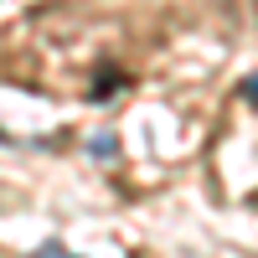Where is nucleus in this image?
<instances>
[{"label": "nucleus", "mask_w": 258, "mask_h": 258, "mask_svg": "<svg viewBox=\"0 0 258 258\" xmlns=\"http://www.w3.org/2000/svg\"><path fill=\"white\" fill-rule=\"evenodd\" d=\"M31 258H73V253H68V248H62V243H41V248H36Z\"/></svg>", "instance_id": "2"}, {"label": "nucleus", "mask_w": 258, "mask_h": 258, "mask_svg": "<svg viewBox=\"0 0 258 258\" xmlns=\"http://www.w3.org/2000/svg\"><path fill=\"white\" fill-rule=\"evenodd\" d=\"M243 98H248L253 109H258V73H253V78H243Z\"/></svg>", "instance_id": "3"}, {"label": "nucleus", "mask_w": 258, "mask_h": 258, "mask_svg": "<svg viewBox=\"0 0 258 258\" xmlns=\"http://www.w3.org/2000/svg\"><path fill=\"white\" fill-rule=\"evenodd\" d=\"M88 155H93V160H114V155H119V140L109 135V129H98V135L88 140Z\"/></svg>", "instance_id": "1"}]
</instances>
